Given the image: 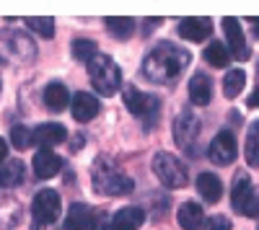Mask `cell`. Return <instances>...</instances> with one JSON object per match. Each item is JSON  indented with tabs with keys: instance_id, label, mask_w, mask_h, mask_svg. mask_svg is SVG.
Returning <instances> with one entry per match:
<instances>
[{
	"instance_id": "1",
	"label": "cell",
	"mask_w": 259,
	"mask_h": 230,
	"mask_svg": "<svg viewBox=\"0 0 259 230\" xmlns=\"http://www.w3.org/2000/svg\"><path fill=\"white\" fill-rule=\"evenodd\" d=\"M192 54L174 41H161L143 60V75L153 83H174L189 65Z\"/></svg>"
},
{
	"instance_id": "2",
	"label": "cell",
	"mask_w": 259,
	"mask_h": 230,
	"mask_svg": "<svg viewBox=\"0 0 259 230\" xmlns=\"http://www.w3.org/2000/svg\"><path fill=\"white\" fill-rule=\"evenodd\" d=\"M94 189L106 197H127V194H133L135 184L127 174L114 168L109 160H99L94 165Z\"/></svg>"
},
{
	"instance_id": "3",
	"label": "cell",
	"mask_w": 259,
	"mask_h": 230,
	"mask_svg": "<svg viewBox=\"0 0 259 230\" xmlns=\"http://www.w3.org/2000/svg\"><path fill=\"white\" fill-rule=\"evenodd\" d=\"M89 78L101 96H114L122 86V70L109 54H96L89 60Z\"/></svg>"
},
{
	"instance_id": "4",
	"label": "cell",
	"mask_w": 259,
	"mask_h": 230,
	"mask_svg": "<svg viewBox=\"0 0 259 230\" xmlns=\"http://www.w3.org/2000/svg\"><path fill=\"white\" fill-rule=\"evenodd\" d=\"M174 142L187 155H200V117L184 109L174 119Z\"/></svg>"
},
{
	"instance_id": "5",
	"label": "cell",
	"mask_w": 259,
	"mask_h": 230,
	"mask_svg": "<svg viewBox=\"0 0 259 230\" xmlns=\"http://www.w3.org/2000/svg\"><path fill=\"white\" fill-rule=\"evenodd\" d=\"M153 174L168 189H182V186H187V165L171 153L161 150L153 155Z\"/></svg>"
},
{
	"instance_id": "6",
	"label": "cell",
	"mask_w": 259,
	"mask_h": 230,
	"mask_svg": "<svg viewBox=\"0 0 259 230\" xmlns=\"http://www.w3.org/2000/svg\"><path fill=\"white\" fill-rule=\"evenodd\" d=\"M60 210H62V202H60V194H57L55 189H41V192H36V197H34V202H31V212H34L31 230H45V225L57 222Z\"/></svg>"
},
{
	"instance_id": "7",
	"label": "cell",
	"mask_w": 259,
	"mask_h": 230,
	"mask_svg": "<svg viewBox=\"0 0 259 230\" xmlns=\"http://www.w3.org/2000/svg\"><path fill=\"white\" fill-rule=\"evenodd\" d=\"M124 103H127V109L133 111L135 117L145 119L148 127H153V122L161 111V101L158 96H150V93H140L135 86H127L124 88Z\"/></svg>"
},
{
	"instance_id": "8",
	"label": "cell",
	"mask_w": 259,
	"mask_h": 230,
	"mask_svg": "<svg viewBox=\"0 0 259 230\" xmlns=\"http://www.w3.org/2000/svg\"><path fill=\"white\" fill-rule=\"evenodd\" d=\"M239 155V145H236V135L231 130H223L212 137L210 148H207V158L215 165H231Z\"/></svg>"
},
{
	"instance_id": "9",
	"label": "cell",
	"mask_w": 259,
	"mask_h": 230,
	"mask_svg": "<svg viewBox=\"0 0 259 230\" xmlns=\"http://www.w3.org/2000/svg\"><path fill=\"white\" fill-rule=\"evenodd\" d=\"M223 31H226V39H228V49H231V57L236 60H249L251 57V49L246 44V39H244V29L239 24V18H233V16H226L223 18Z\"/></svg>"
},
{
	"instance_id": "10",
	"label": "cell",
	"mask_w": 259,
	"mask_h": 230,
	"mask_svg": "<svg viewBox=\"0 0 259 230\" xmlns=\"http://www.w3.org/2000/svg\"><path fill=\"white\" fill-rule=\"evenodd\" d=\"M182 39H189V41H202L212 34V21L210 18H200V16H189V18H182L179 21V29Z\"/></svg>"
},
{
	"instance_id": "11",
	"label": "cell",
	"mask_w": 259,
	"mask_h": 230,
	"mask_svg": "<svg viewBox=\"0 0 259 230\" xmlns=\"http://www.w3.org/2000/svg\"><path fill=\"white\" fill-rule=\"evenodd\" d=\"M31 137L36 145H41V148H55V145H60L65 137H68V130L62 127V124L57 122H45V124H39L36 130H31Z\"/></svg>"
},
{
	"instance_id": "12",
	"label": "cell",
	"mask_w": 259,
	"mask_h": 230,
	"mask_svg": "<svg viewBox=\"0 0 259 230\" xmlns=\"http://www.w3.org/2000/svg\"><path fill=\"white\" fill-rule=\"evenodd\" d=\"M60 168H62V160L50 148H41L34 153V176L36 179H52V176H57Z\"/></svg>"
},
{
	"instance_id": "13",
	"label": "cell",
	"mask_w": 259,
	"mask_h": 230,
	"mask_svg": "<svg viewBox=\"0 0 259 230\" xmlns=\"http://www.w3.org/2000/svg\"><path fill=\"white\" fill-rule=\"evenodd\" d=\"M189 101L194 106H207L212 101V78L205 75V73H197L192 75L189 80Z\"/></svg>"
},
{
	"instance_id": "14",
	"label": "cell",
	"mask_w": 259,
	"mask_h": 230,
	"mask_svg": "<svg viewBox=\"0 0 259 230\" xmlns=\"http://www.w3.org/2000/svg\"><path fill=\"white\" fill-rule=\"evenodd\" d=\"M145 222V212L140 207H122L119 212L112 215L109 230H138Z\"/></svg>"
},
{
	"instance_id": "15",
	"label": "cell",
	"mask_w": 259,
	"mask_h": 230,
	"mask_svg": "<svg viewBox=\"0 0 259 230\" xmlns=\"http://www.w3.org/2000/svg\"><path fill=\"white\" fill-rule=\"evenodd\" d=\"M99 111H101V103H99L96 96L83 93V91L75 93V98H73V117H75V122H91Z\"/></svg>"
},
{
	"instance_id": "16",
	"label": "cell",
	"mask_w": 259,
	"mask_h": 230,
	"mask_svg": "<svg viewBox=\"0 0 259 230\" xmlns=\"http://www.w3.org/2000/svg\"><path fill=\"white\" fill-rule=\"evenodd\" d=\"M197 192L202 194V199L207 204H215V202H221V197H223V184H221V179L215 174L202 171L197 176Z\"/></svg>"
},
{
	"instance_id": "17",
	"label": "cell",
	"mask_w": 259,
	"mask_h": 230,
	"mask_svg": "<svg viewBox=\"0 0 259 230\" xmlns=\"http://www.w3.org/2000/svg\"><path fill=\"white\" fill-rule=\"evenodd\" d=\"M177 222L184 227V230H200L205 225V212L197 202H184L177 212Z\"/></svg>"
},
{
	"instance_id": "18",
	"label": "cell",
	"mask_w": 259,
	"mask_h": 230,
	"mask_svg": "<svg viewBox=\"0 0 259 230\" xmlns=\"http://www.w3.org/2000/svg\"><path fill=\"white\" fill-rule=\"evenodd\" d=\"M41 98H45V106H47L50 111H62V109L70 103V91L65 88V83L52 80L50 86L45 88V93H41Z\"/></svg>"
},
{
	"instance_id": "19",
	"label": "cell",
	"mask_w": 259,
	"mask_h": 230,
	"mask_svg": "<svg viewBox=\"0 0 259 230\" xmlns=\"http://www.w3.org/2000/svg\"><path fill=\"white\" fill-rule=\"evenodd\" d=\"M65 230H91V210L83 202H73L65 215Z\"/></svg>"
},
{
	"instance_id": "20",
	"label": "cell",
	"mask_w": 259,
	"mask_h": 230,
	"mask_svg": "<svg viewBox=\"0 0 259 230\" xmlns=\"http://www.w3.org/2000/svg\"><path fill=\"white\" fill-rule=\"evenodd\" d=\"M24 171H26L24 160H18V158L3 163L0 165V186H3V189H13V186H18L21 181H24Z\"/></svg>"
},
{
	"instance_id": "21",
	"label": "cell",
	"mask_w": 259,
	"mask_h": 230,
	"mask_svg": "<svg viewBox=\"0 0 259 230\" xmlns=\"http://www.w3.org/2000/svg\"><path fill=\"white\" fill-rule=\"evenodd\" d=\"M244 158L251 168H259V119H254L249 124L246 142H244Z\"/></svg>"
},
{
	"instance_id": "22",
	"label": "cell",
	"mask_w": 259,
	"mask_h": 230,
	"mask_svg": "<svg viewBox=\"0 0 259 230\" xmlns=\"http://www.w3.org/2000/svg\"><path fill=\"white\" fill-rule=\"evenodd\" d=\"M205 62L212 65V68H228V62H231L228 47L223 44V41H210V44L205 47Z\"/></svg>"
},
{
	"instance_id": "23",
	"label": "cell",
	"mask_w": 259,
	"mask_h": 230,
	"mask_svg": "<svg viewBox=\"0 0 259 230\" xmlns=\"http://www.w3.org/2000/svg\"><path fill=\"white\" fill-rule=\"evenodd\" d=\"M246 86V73L244 70H228L226 78H223V96L226 98H239V93L244 91Z\"/></svg>"
},
{
	"instance_id": "24",
	"label": "cell",
	"mask_w": 259,
	"mask_h": 230,
	"mask_svg": "<svg viewBox=\"0 0 259 230\" xmlns=\"http://www.w3.org/2000/svg\"><path fill=\"white\" fill-rule=\"evenodd\" d=\"M104 24H106V29L112 31V36H117V39H130L135 34V21L127 18V16H122V18L109 16V18H104Z\"/></svg>"
},
{
	"instance_id": "25",
	"label": "cell",
	"mask_w": 259,
	"mask_h": 230,
	"mask_svg": "<svg viewBox=\"0 0 259 230\" xmlns=\"http://www.w3.org/2000/svg\"><path fill=\"white\" fill-rule=\"evenodd\" d=\"M251 179L246 176V174H236V179H233V189H231V204H233V210H239V204H241V199L249 194V189H251Z\"/></svg>"
},
{
	"instance_id": "26",
	"label": "cell",
	"mask_w": 259,
	"mask_h": 230,
	"mask_svg": "<svg viewBox=\"0 0 259 230\" xmlns=\"http://www.w3.org/2000/svg\"><path fill=\"white\" fill-rule=\"evenodd\" d=\"M11 47H13V54H16L18 60H26V62L34 60V54H36L31 39L24 36V34H13V36H11Z\"/></svg>"
},
{
	"instance_id": "27",
	"label": "cell",
	"mask_w": 259,
	"mask_h": 230,
	"mask_svg": "<svg viewBox=\"0 0 259 230\" xmlns=\"http://www.w3.org/2000/svg\"><path fill=\"white\" fill-rule=\"evenodd\" d=\"M236 212H241V215H246V217H259V189L256 186H251L249 189V194L241 199V204H239V210Z\"/></svg>"
},
{
	"instance_id": "28",
	"label": "cell",
	"mask_w": 259,
	"mask_h": 230,
	"mask_svg": "<svg viewBox=\"0 0 259 230\" xmlns=\"http://www.w3.org/2000/svg\"><path fill=\"white\" fill-rule=\"evenodd\" d=\"M26 26H31V31H36L39 36H45V39H52L55 36V18H50V16L26 18Z\"/></svg>"
},
{
	"instance_id": "29",
	"label": "cell",
	"mask_w": 259,
	"mask_h": 230,
	"mask_svg": "<svg viewBox=\"0 0 259 230\" xmlns=\"http://www.w3.org/2000/svg\"><path fill=\"white\" fill-rule=\"evenodd\" d=\"M96 54H99L96 41H91V39H75V41H73V57H75V60H85V62H89V60L96 57Z\"/></svg>"
},
{
	"instance_id": "30",
	"label": "cell",
	"mask_w": 259,
	"mask_h": 230,
	"mask_svg": "<svg viewBox=\"0 0 259 230\" xmlns=\"http://www.w3.org/2000/svg\"><path fill=\"white\" fill-rule=\"evenodd\" d=\"M11 142L16 145V150H26L34 145V137H31V130L24 127V124H16L11 130Z\"/></svg>"
},
{
	"instance_id": "31",
	"label": "cell",
	"mask_w": 259,
	"mask_h": 230,
	"mask_svg": "<svg viewBox=\"0 0 259 230\" xmlns=\"http://www.w3.org/2000/svg\"><path fill=\"white\" fill-rule=\"evenodd\" d=\"M0 204L6 207V212L0 210V222H3V217H8V220H6V227L18 225V222H21V204H18V202H13V199H3Z\"/></svg>"
},
{
	"instance_id": "32",
	"label": "cell",
	"mask_w": 259,
	"mask_h": 230,
	"mask_svg": "<svg viewBox=\"0 0 259 230\" xmlns=\"http://www.w3.org/2000/svg\"><path fill=\"white\" fill-rule=\"evenodd\" d=\"M205 230H231V220L226 215H212V217H205Z\"/></svg>"
},
{
	"instance_id": "33",
	"label": "cell",
	"mask_w": 259,
	"mask_h": 230,
	"mask_svg": "<svg viewBox=\"0 0 259 230\" xmlns=\"http://www.w3.org/2000/svg\"><path fill=\"white\" fill-rule=\"evenodd\" d=\"M109 212L106 210H96L91 212V230H109Z\"/></svg>"
},
{
	"instance_id": "34",
	"label": "cell",
	"mask_w": 259,
	"mask_h": 230,
	"mask_svg": "<svg viewBox=\"0 0 259 230\" xmlns=\"http://www.w3.org/2000/svg\"><path fill=\"white\" fill-rule=\"evenodd\" d=\"M6 158H8V145H6V140L0 137V165L6 163Z\"/></svg>"
},
{
	"instance_id": "35",
	"label": "cell",
	"mask_w": 259,
	"mask_h": 230,
	"mask_svg": "<svg viewBox=\"0 0 259 230\" xmlns=\"http://www.w3.org/2000/svg\"><path fill=\"white\" fill-rule=\"evenodd\" d=\"M83 142H85V140L78 135V137H73V140H70V148H73V150H78V148H83Z\"/></svg>"
},
{
	"instance_id": "36",
	"label": "cell",
	"mask_w": 259,
	"mask_h": 230,
	"mask_svg": "<svg viewBox=\"0 0 259 230\" xmlns=\"http://www.w3.org/2000/svg\"><path fill=\"white\" fill-rule=\"evenodd\" d=\"M246 103H249V106H259V88L249 96V101H246Z\"/></svg>"
},
{
	"instance_id": "37",
	"label": "cell",
	"mask_w": 259,
	"mask_h": 230,
	"mask_svg": "<svg viewBox=\"0 0 259 230\" xmlns=\"http://www.w3.org/2000/svg\"><path fill=\"white\" fill-rule=\"evenodd\" d=\"M249 24L254 26V34L259 36V18H249Z\"/></svg>"
},
{
	"instance_id": "38",
	"label": "cell",
	"mask_w": 259,
	"mask_h": 230,
	"mask_svg": "<svg viewBox=\"0 0 259 230\" xmlns=\"http://www.w3.org/2000/svg\"><path fill=\"white\" fill-rule=\"evenodd\" d=\"M256 230H259V227H256Z\"/></svg>"
}]
</instances>
